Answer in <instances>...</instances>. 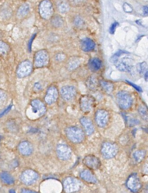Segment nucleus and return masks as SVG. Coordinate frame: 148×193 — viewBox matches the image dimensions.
I'll use <instances>...</instances> for the list:
<instances>
[{"instance_id": "nucleus-1", "label": "nucleus", "mask_w": 148, "mask_h": 193, "mask_svg": "<svg viewBox=\"0 0 148 193\" xmlns=\"http://www.w3.org/2000/svg\"><path fill=\"white\" fill-rule=\"evenodd\" d=\"M66 133L68 139L72 142L78 143L82 142L84 138V134L82 129L75 127L67 128Z\"/></svg>"}, {"instance_id": "nucleus-18", "label": "nucleus", "mask_w": 148, "mask_h": 193, "mask_svg": "<svg viewBox=\"0 0 148 193\" xmlns=\"http://www.w3.org/2000/svg\"><path fill=\"white\" fill-rule=\"evenodd\" d=\"M80 123L84 129L87 135H91L94 131V126L91 120L88 117H84L80 119Z\"/></svg>"}, {"instance_id": "nucleus-37", "label": "nucleus", "mask_w": 148, "mask_h": 193, "mask_svg": "<svg viewBox=\"0 0 148 193\" xmlns=\"http://www.w3.org/2000/svg\"><path fill=\"white\" fill-rule=\"evenodd\" d=\"M36 36V34L32 35V36H31L30 40H29V41H28V51H30V52H31V51L32 45V42H33L34 39L35 38Z\"/></svg>"}, {"instance_id": "nucleus-43", "label": "nucleus", "mask_w": 148, "mask_h": 193, "mask_svg": "<svg viewBox=\"0 0 148 193\" xmlns=\"http://www.w3.org/2000/svg\"><path fill=\"white\" fill-rule=\"evenodd\" d=\"M144 13L145 15H147L148 14V7L147 6H145L144 7Z\"/></svg>"}, {"instance_id": "nucleus-30", "label": "nucleus", "mask_w": 148, "mask_h": 193, "mask_svg": "<svg viewBox=\"0 0 148 193\" xmlns=\"http://www.w3.org/2000/svg\"><path fill=\"white\" fill-rule=\"evenodd\" d=\"M128 52H126V51H123V50H119V51L117 52V53H115L112 57H111V61L112 63H115L117 62L118 61V59L120 57H121L122 55H124V54H125L128 53Z\"/></svg>"}, {"instance_id": "nucleus-6", "label": "nucleus", "mask_w": 148, "mask_h": 193, "mask_svg": "<svg viewBox=\"0 0 148 193\" xmlns=\"http://www.w3.org/2000/svg\"><path fill=\"white\" fill-rule=\"evenodd\" d=\"M49 61L48 53L46 50H41L36 53L34 58L35 65L36 67L45 66Z\"/></svg>"}, {"instance_id": "nucleus-42", "label": "nucleus", "mask_w": 148, "mask_h": 193, "mask_svg": "<svg viewBox=\"0 0 148 193\" xmlns=\"http://www.w3.org/2000/svg\"><path fill=\"white\" fill-rule=\"evenodd\" d=\"M22 193H36V192H33L32 190H27L23 189L22 190Z\"/></svg>"}, {"instance_id": "nucleus-14", "label": "nucleus", "mask_w": 148, "mask_h": 193, "mask_svg": "<svg viewBox=\"0 0 148 193\" xmlns=\"http://www.w3.org/2000/svg\"><path fill=\"white\" fill-rule=\"evenodd\" d=\"M32 65L29 61L23 62L19 66L17 70V75L20 78H23L28 76L32 72Z\"/></svg>"}, {"instance_id": "nucleus-23", "label": "nucleus", "mask_w": 148, "mask_h": 193, "mask_svg": "<svg viewBox=\"0 0 148 193\" xmlns=\"http://www.w3.org/2000/svg\"><path fill=\"white\" fill-rule=\"evenodd\" d=\"M30 11V5L27 3H24L19 8L17 12V16L19 18H23L27 15Z\"/></svg>"}, {"instance_id": "nucleus-9", "label": "nucleus", "mask_w": 148, "mask_h": 193, "mask_svg": "<svg viewBox=\"0 0 148 193\" xmlns=\"http://www.w3.org/2000/svg\"><path fill=\"white\" fill-rule=\"evenodd\" d=\"M116 63L117 69L122 72H130L133 67V61L130 58H122Z\"/></svg>"}, {"instance_id": "nucleus-41", "label": "nucleus", "mask_w": 148, "mask_h": 193, "mask_svg": "<svg viewBox=\"0 0 148 193\" xmlns=\"http://www.w3.org/2000/svg\"><path fill=\"white\" fill-rule=\"evenodd\" d=\"M34 86L35 88H36L37 90H40V89H41V86L40 84L39 83H37L35 84Z\"/></svg>"}, {"instance_id": "nucleus-39", "label": "nucleus", "mask_w": 148, "mask_h": 193, "mask_svg": "<svg viewBox=\"0 0 148 193\" xmlns=\"http://www.w3.org/2000/svg\"><path fill=\"white\" fill-rule=\"evenodd\" d=\"M12 105H11L9 106L6 109H5L3 112H1V113H0V117H1V116L4 115L6 114L7 112H8L11 109V108H12Z\"/></svg>"}, {"instance_id": "nucleus-4", "label": "nucleus", "mask_w": 148, "mask_h": 193, "mask_svg": "<svg viewBox=\"0 0 148 193\" xmlns=\"http://www.w3.org/2000/svg\"><path fill=\"white\" fill-rule=\"evenodd\" d=\"M118 152V148L117 145L111 142L103 143L101 148L102 156L106 159H110L116 156Z\"/></svg>"}, {"instance_id": "nucleus-15", "label": "nucleus", "mask_w": 148, "mask_h": 193, "mask_svg": "<svg viewBox=\"0 0 148 193\" xmlns=\"http://www.w3.org/2000/svg\"><path fill=\"white\" fill-rule=\"evenodd\" d=\"M39 179V175L32 170L25 171L21 176V180L26 184L30 185L34 183Z\"/></svg>"}, {"instance_id": "nucleus-10", "label": "nucleus", "mask_w": 148, "mask_h": 193, "mask_svg": "<svg viewBox=\"0 0 148 193\" xmlns=\"http://www.w3.org/2000/svg\"><path fill=\"white\" fill-rule=\"evenodd\" d=\"M109 120V113L105 110H98L95 115V120L100 128H104L108 124Z\"/></svg>"}, {"instance_id": "nucleus-38", "label": "nucleus", "mask_w": 148, "mask_h": 193, "mask_svg": "<svg viewBox=\"0 0 148 193\" xmlns=\"http://www.w3.org/2000/svg\"><path fill=\"white\" fill-rule=\"evenodd\" d=\"M127 82L128 83V84H130V85H131L135 89H136L137 91H138L139 92H142V89L141 88V87H140L139 86H137L135 84H133V83H132L130 81H127Z\"/></svg>"}, {"instance_id": "nucleus-7", "label": "nucleus", "mask_w": 148, "mask_h": 193, "mask_svg": "<svg viewBox=\"0 0 148 193\" xmlns=\"http://www.w3.org/2000/svg\"><path fill=\"white\" fill-rule=\"evenodd\" d=\"M83 163L89 168L93 170L99 169L101 165V162L99 158L93 155L85 156L83 160Z\"/></svg>"}, {"instance_id": "nucleus-25", "label": "nucleus", "mask_w": 148, "mask_h": 193, "mask_svg": "<svg viewBox=\"0 0 148 193\" xmlns=\"http://www.w3.org/2000/svg\"><path fill=\"white\" fill-rule=\"evenodd\" d=\"M145 154L146 153L145 150H137L133 153V157L137 162L140 163L144 159L145 157Z\"/></svg>"}, {"instance_id": "nucleus-44", "label": "nucleus", "mask_w": 148, "mask_h": 193, "mask_svg": "<svg viewBox=\"0 0 148 193\" xmlns=\"http://www.w3.org/2000/svg\"><path fill=\"white\" fill-rule=\"evenodd\" d=\"M145 79L146 81H148V71L145 73Z\"/></svg>"}, {"instance_id": "nucleus-32", "label": "nucleus", "mask_w": 148, "mask_h": 193, "mask_svg": "<svg viewBox=\"0 0 148 193\" xmlns=\"http://www.w3.org/2000/svg\"><path fill=\"white\" fill-rule=\"evenodd\" d=\"M138 111L142 118H143L144 119H147V112L145 108L143 107H141L139 108Z\"/></svg>"}, {"instance_id": "nucleus-36", "label": "nucleus", "mask_w": 148, "mask_h": 193, "mask_svg": "<svg viewBox=\"0 0 148 193\" xmlns=\"http://www.w3.org/2000/svg\"><path fill=\"white\" fill-rule=\"evenodd\" d=\"M123 8L125 12H127V13L131 12L132 10V7L127 3L124 4L123 5Z\"/></svg>"}, {"instance_id": "nucleus-5", "label": "nucleus", "mask_w": 148, "mask_h": 193, "mask_svg": "<svg viewBox=\"0 0 148 193\" xmlns=\"http://www.w3.org/2000/svg\"><path fill=\"white\" fill-rule=\"evenodd\" d=\"M64 190L66 193L77 192L80 189L81 184L78 180L73 177H68L63 182Z\"/></svg>"}, {"instance_id": "nucleus-8", "label": "nucleus", "mask_w": 148, "mask_h": 193, "mask_svg": "<svg viewBox=\"0 0 148 193\" xmlns=\"http://www.w3.org/2000/svg\"><path fill=\"white\" fill-rule=\"evenodd\" d=\"M127 186L132 192H137L140 190L141 182L137 174H132L128 177L127 181Z\"/></svg>"}, {"instance_id": "nucleus-13", "label": "nucleus", "mask_w": 148, "mask_h": 193, "mask_svg": "<svg viewBox=\"0 0 148 193\" xmlns=\"http://www.w3.org/2000/svg\"><path fill=\"white\" fill-rule=\"evenodd\" d=\"M57 154L61 160H68L71 157V149L68 146L61 144L57 146Z\"/></svg>"}, {"instance_id": "nucleus-12", "label": "nucleus", "mask_w": 148, "mask_h": 193, "mask_svg": "<svg viewBox=\"0 0 148 193\" xmlns=\"http://www.w3.org/2000/svg\"><path fill=\"white\" fill-rule=\"evenodd\" d=\"M94 100L91 96H84L80 98V109L85 113L91 111L94 104Z\"/></svg>"}, {"instance_id": "nucleus-29", "label": "nucleus", "mask_w": 148, "mask_h": 193, "mask_svg": "<svg viewBox=\"0 0 148 193\" xmlns=\"http://www.w3.org/2000/svg\"><path fill=\"white\" fill-rule=\"evenodd\" d=\"M87 85L90 89H95L97 86V80L93 76H90L87 82Z\"/></svg>"}, {"instance_id": "nucleus-33", "label": "nucleus", "mask_w": 148, "mask_h": 193, "mask_svg": "<svg viewBox=\"0 0 148 193\" xmlns=\"http://www.w3.org/2000/svg\"><path fill=\"white\" fill-rule=\"evenodd\" d=\"M6 101V96L5 93L0 90V107L4 105Z\"/></svg>"}, {"instance_id": "nucleus-16", "label": "nucleus", "mask_w": 148, "mask_h": 193, "mask_svg": "<svg viewBox=\"0 0 148 193\" xmlns=\"http://www.w3.org/2000/svg\"><path fill=\"white\" fill-rule=\"evenodd\" d=\"M58 92L57 88L52 86L48 89L45 97V101L48 105H52L57 101L58 98Z\"/></svg>"}, {"instance_id": "nucleus-45", "label": "nucleus", "mask_w": 148, "mask_h": 193, "mask_svg": "<svg viewBox=\"0 0 148 193\" xmlns=\"http://www.w3.org/2000/svg\"><path fill=\"white\" fill-rule=\"evenodd\" d=\"M9 192H10V193H15V190H9Z\"/></svg>"}, {"instance_id": "nucleus-22", "label": "nucleus", "mask_w": 148, "mask_h": 193, "mask_svg": "<svg viewBox=\"0 0 148 193\" xmlns=\"http://www.w3.org/2000/svg\"><path fill=\"white\" fill-rule=\"evenodd\" d=\"M101 62L97 58H93L89 60L88 66L89 69L92 71H97L101 67Z\"/></svg>"}, {"instance_id": "nucleus-27", "label": "nucleus", "mask_w": 148, "mask_h": 193, "mask_svg": "<svg viewBox=\"0 0 148 193\" xmlns=\"http://www.w3.org/2000/svg\"><path fill=\"white\" fill-rule=\"evenodd\" d=\"M80 63V60L78 58L72 59L68 63V68L70 70L77 68Z\"/></svg>"}, {"instance_id": "nucleus-21", "label": "nucleus", "mask_w": 148, "mask_h": 193, "mask_svg": "<svg viewBox=\"0 0 148 193\" xmlns=\"http://www.w3.org/2000/svg\"><path fill=\"white\" fill-rule=\"evenodd\" d=\"M19 150L24 155H30L32 151V146L27 142H23L19 146Z\"/></svg>"}, {"instance_id": "nucleus-11", "label": "nucleus", "mask_w": 148, "mask_h": 193, "mask_svg": "<svg viewBox=\"0 0 148 193\" xmlns=\"http://www.w3.org/2000/svg\"><path fill=\"white\" fill-rule=\"evenodd\" d=\"M60 93L65 101L69 102L74 100L77 92L75 88L73 86H65L61 88Z\"/></svg>"}, {"instance_id": "nucleus-26", "label": "nucleus", "mask_w": 148, "mask_h": 193, "mask_svg": "<svg viewBox=\"0 0 148 193\" xmlns=\"http://www.w3.org/2000/svg\"><path fill=\"white\" fill-rule=\"evenodd\" d=\"M100 84L102 88L108 93H111L113 91L114 86L113 84L107 81L101 80L100 81Z\"/></svg>"}, {"instance_id": "nucleus-24", "label": "nucleus", "mask_w": 148, "mask_h": 193, "mask_svg": "<svg viewBox=\"0 0 148 193\" xmlns=\"http://www.w3.org/2000/svg\"><path fill=\"white\" fill-rule=\"evenodd\" d=\"M0 177L2 181L7 184H14V178L11 176V175L5 172L1 173L0 175Z\"/></svg>"}, {"instance_id": "nucleus-19", "label": "nucleus", "mask_w": 148, "mask_h": 193, "mask_svg": "<svg viewBox=\"0 0 148 193\" xmlns=\"http://www.w3.org/2000/svg\"><path fill=\"white\" fill-rule=\"evenodd\" d=\"M80 176L84 180L90 184H96L97 182L96 177L91 171L89 170H84L80 173Z\"/></svg>"}, {"instance_id": "nucleus-17", "label": "nucleus", "mask_w": 148, "mask_h": 193, "mask_svg": "<svg viewBox=\"0 0 148 193\" xmlns=\"http://www.w3.org/2000/svg\"><path fill=\"white\" fill-rule=\"evenodd\" d=\"M32 111L35 114H36L39 116H42L44 114L46 111L45 106L41 101L36 100L31 102Z\"/></svg>"}, {"instance_id": "nucleus-31", "label": "nucleus", "mask_w": 148, "mask_h": 193, "mask_svg": "<svg viewBox=\"0 0 148 193\" xmlns=\"http://www.w3.org/2000/svg\"><path fill=\"white\" fill-rule=\"evenodd\" d=\"M137 69L138 71L141 74H144L147 71V64L146 63L142 62L137 65Z\"/></svg>"}, {"instance_id": "nucleus-34", "label": "nucleus", "mask_w": 148, "mask_h": 193, "mask_svg": "<svg viewBox=\"0 0 148 193\" xmlns=\"http://www.w3.org/2000/svg\"><path fill=\"white\" fill-rule=\"evenodd\" d=\"M59 17H56L52 21V22L53 24V26H61V19L59 18Z\"/></svg>"}, {"instance_id": "nucleus-2", "label": "nucleus", "mask_w": 148, "mask_h": 193, "mask_svg": "<svg viewBox=\"0 0 148 193\" xmlns=\"http://www.w3.org/2000/svg\"><path fill=\"white\" fill-rule=\"evenodd\" d=\"M117 102L119 106L123 110H127L130 108L132 103V99L130 94L126 91H121L116 96Z\"/></svg>"}, {"instance_id": "nucleus-20", "label": "nucleus", "mask_w": 148, "mask_h": 193, "mask_svg": "<svg viewBox=\"0 0 148 193\" xmlns=\"http://www.w3.org/2000/svg\"><path fill=\"white\" fill-rule=\"evenodd\" d=\"M80 45L83 51L88 52L93 50L95 47V44L91 39L86 38L82 40Z\"/></svg>"}, {"instance_id": "nucleus-35", "label": "nucleus", "mask_w": 148, "mask_h": 193, "mask_svg": "<svg viewBox=\"0 0 148 193\" xmlns=\"http://www.w3.org/2000/svg\"><path fill=\"white\" fill-rule=\"evenodd\" d=\"M118 26V23L117 22H114L113 24L111 25V27L109 28V32L110 34H114L115 32V30L116 28Z\"/></svg>"}, {"instance_id": "nucleus-28", "label": "nucleus", "mask_w": 148, "mask_h": 193, "mask_svg": "<svg viewBox=\"0 0 148 193\" xmlns=\"http://www.w3.org/2000/svg\"><path fill=\"white\" fill-rule=\"evenodd\" d=\"M10 48L8 44L3 41L0 40V55L5 56L8 53Z\"/></svg>"}, {"instance_id": "nucleus-3", "label": "nucleus", "mask_w": 148, "mask_h": 193, "mask_svg": "<svg viewBox=\"0 0 148 193\" xmlns=\"http://www.w3.org/2000/svg\"><path fill=\"white\" fill-rule=\"evenodd\" d=\"M39 13L41 17L45 20H49L53 14V8L49 0H44L39 6Z\"/></svg>"}, {"instance_id": "nucleus-40", "label": "nucleus", "mask_w": 148, "mask_h": 193, "mask_svg": "<svg viewBox=\"0 0 148 193\" xmlns=\"http://www.w3.org/2000/svg\"><path fill=\"white\" fill-rule=\"evenodd\" d=\"M65 56L62 54H58L56 56V59L59 61H61L65 59Z\"/></svg>"}]
</instances>
